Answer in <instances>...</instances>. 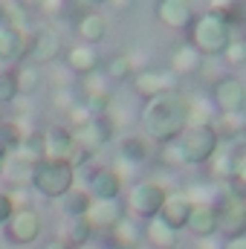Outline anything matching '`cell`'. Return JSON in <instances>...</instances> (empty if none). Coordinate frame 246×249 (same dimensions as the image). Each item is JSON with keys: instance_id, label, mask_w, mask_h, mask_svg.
<instances>
[{"instance_id": "19", "label": "cell", "mask_w": 246, "mask_h": 249, "mask_svg": "<svg viewBox=\"0 0 246 249\" xmlns=\"http://www.w3.org/2000/svg\"><path fill=\"white\" fill-rule=\"evenodd\" d=\"M12 75H15L18 99H32V96H38V93L47 87V72H44L41 67L29 64V61H20L12 70Z\"/></svg>"}, {"instance_id": "20", "label": "cell", "mask_w": 246, "mask_h": 249, "mask_svg": "<svg viewBox=\"0 0 246 249\" xmlns=\"http://www.w3.org/2000/svg\"><path fill=\"white\" fill-rule=\"evenodd\" d=\"M75 35H78L81 44H90V47L102 44L107 38V18H105V12L90 9V12L78 15L75 18Z\"/></svg>"}, {"instance_id": "37", "label": "cell", "mask_w": 246, "mask_h": 249, "mask_svg": "<svg viewBox=\"0 0 246 249\" xmlns=\"http://www.w3.org/2000/svg\"><path fill=\"white\" fill-rule=\"evenodd\" d=\"M15 102H18L15 75H12V70H6V72L0 75V110H3V107H9V105H15Z\"/></svg>"}, {"instance_id": "9", "label": "cell", "mask_w": 246, "mask_h": 249, "mask_svg": "<svg viewBox=\"0 0 246 249\" xmlns=\"http://www.w3.org/2000/svg\"><path fill=\"white\" fill-rule=\"evenodd\" d=\"M209 99L217 113H241L246 110V81L238 72H223L211 84Z\"/></svg>"}, {"instance_id": "50", "label": "cell", "mask_w": 246, "mask_h": 249, "mask_svg": "<svg viewBox=\"0 0 246 249\" xmlns=\"http://www.w3.org/2000/svg\"><path fill=\"white\" fill-rule=\"evenodd\" d=\"M0 32H3V29H0Z\"/></svg>"}, {"instance_id": "22", "label": "cell", "mask_w": 246, "mask_h": 249, "mask_svg": "<svg viewBox=\"0 0 246 249\" xmlns=\"http://www.w3.org/2000/svg\"><path fill=\"white\" fill-rule=\"evenodd\" d=\"M142 241L151 249H177L180 232L171 229L162 217H148V220L142 223Z\"/></svg>"}, {"instance_id": "46", "label": "cell", "mask_w": 246, "mask_h": 249, "mask_svg": "<svg viewBox=\"0 0 246 249\" xmlns=\"http://www.w3.org/2000/svg\"><path fill=\"white\" fill-rule=\"evenodd\" d=\"M18 3H20L26 12H29V9H38V3H41V0H18Z\"/></svg>"}, {"instance_id": "15", "label": "cell", "mask_w": 246, "mask_h": 249, "mask_svg": "<svg viewBox=\"0 0 246 249\" xmlns=\"http://www.w3.org/2000/svg\"><path fill=\"white\" fill-rule=\"evenodd\" d=\"M157 20L171 29V32H185L194 20V9H191V0H157V9H154Z\"/></svg>"}, {"instance_id": "39", "label": "cell", "mask_w": 246, "mask_h": 249, "mask_svg": "<svg viewBox=\"0 0 246 249\" xmlns=\"http://www.w3.org/2000/svg\"><path fill=\"white\" fill-rule=\"evenodd\" d=\"M38 12L44 18H64V15H70V0H41Z\"/></svg>"}, {"instance_id": "43", "label": "cell", "mask_w": 246, "mask_h": 249, "mask_svg": "<svg viewBox=\"0 0 246 249\" xmlns=\"http://www.w3.org/2000/svg\"><path fill=\"white\" fill-rule=\"evenodd\" d=\"M41 249H72V247H70L67 241H61V238L55 235V238H50V241H44V244H41Z\"/></svg>"}, {"instance_id": "33", "label": "cell", "mask_w": 246, "mask_h": 249, "mask_svg": "<svg viewBox=\"0 0 246 249\" xmlns=\"http://www.w3.org/2000/svg\"><path fill=\"white\" fill-rule=\"evenodd\" d=\"M87 206H90V194L78 186H72L61 200H58L61 217H84V214H87Z\"/></svg>"}, {"instance_id": "4", "label": "cell", "mask_w": 246, "mask_h": 249, "mask_svg": "<svg viewBox=\"0 0 246 249\" xmlns=\"http://www.w3.org/2000/svg\"><path fill=\"white\" fill-rule=\"evenodd\" d=\"M75 168L70 162H55V160H41L35 174H32V191H38L47 200H61L70 188L75 186Z\"/></svg>"}, {"instance_id": "26", "label": "cell", "mask_w": 246, "mask_h": 249, "mask_svg": "<svg viewBox=\"0 0 246 249\" xmlns=\"http://www.w3.org/2000/svg\"><path fill=\"white\" fill-rule=\"evenodd\" d=\"M58 238L67 241L70 247H87V244H93V238H96V232H93V226L87 223V217H61V223H58Z\"/></svg>"}, {"instance_id": "25", "label": "cell", "mask_w": 246, "mask_h": 249, "mask_svg": "<svg viewBox=\"0 0 246 249\" xmlns=\"http://www.w3.org/2000/svg\"><path fill=\"white\" fill-rule=\"evenodd\" d=\"M188 214H191V203L183 197V191H168V197H165V203H162V209H159L157 217H162L171 229L180 232L188 223Z\"/></svg>"}, {"instance_id": "47", "label": "cell", "mask_w": 246, "mask_h": 249, "mask_svg": "<svg viewBox=\"0 0 246 249\" xmlns=\"http://www.w3.org/2000/svg\"><path fill=\"white\" fill-rule=\"evenodd\" d=\"M90 3H93L96 9H99V6H107V0H90Z\"/></svg>"}, {"instance_id": "41", "label": "cell", "mask_w": 246, "mask_h": 249, "mask_svg": "<svg viewBox=\"0 0 246 249\" xmlns=\"http://www.w3.org/2000/svg\"><path fill=\"white\" fill-rule=\"evenodd\" d=\"M12 212H15V206H12V200H9L6 188H0V226L12 217Z\"/></svg>"}, {"instance_id": "27", "label": "cell", "mask_w": 246, "mask_h": 249, "mask_svg": "<svg viewBox=\"0 0 246 249\" xmlns=\"http://www.w3.org/2000/svg\"><path fill=\"white\" fill-rule=\"evenodd\" d=\"M185 229H188L197 241H203V238H214V235H217L214 206H191V214H188Z\"/></svg>"}, {"instance_id": "29", "label": "cell", "mask_w": 246, "mask_h": 249, "mask_svg": "<svg viewBox=\"0 0 246 249\" xmlns=\"http://www.w3.org/2000/svg\"><path fill=\"white\" fill-rule=\"evenodd\" d=\"M180 191H183V197L191 206H214V200H217V194H220V186L206 177V180H191V183H185Z\"/></svg>"}, {"instance_id": "7", "label": "cell", "mask_w": 246, "mask_h": 249, "mask_svg": "<svg viewBox=\"0 0 246 249\" xmlns=\"http://www.w3.org/2000/svg\"><path fill=\"white\" fill-rule=\"evenodd\" d=\"M64 58V41L53 26H32L26 35V61L47 70Z\"/></svg>"}, {"instance_id": "16", "label": "cell", "mask_w": 246, "mask_h": 249, "mask_svg": "<svg viewBox=\"0 0 246 249\" xmlns=\"http://www.w3.org/2000/svg\"><path fill=\"white\" fill-rule=\"evenodd\" d=\"M61 64L75 75V78H84V75H90V72H99V53H96V47H90V44H72V47H67L64 50V58Z\"/></svg>"}, {"instance_id": "42", "label": "cell", "mask_w": 246, "mask_h": 249, "mask_svg": "<svg viewBox=\"0 0 246 249\" xmlns=\"http://www.w3.org/2000/svg\"><path fill=\"white\" fill-rule=\"evenodd\" d=\"M223 249H246V232H244V235L229 238V241H223Z\"/></svg>"}, {"instance_id": "17", "label": "cell", "mask_w": 246, "mask_h": 249, "mask_svg": "<svg viewBox=\"0 0 246 249\" xmlns=\"http://www.w3.org/2000/svg\"><path fill=\"white\" fill-rule=\"evenodd\" d=\"M235 165H238V151L232 148V142H220V148L214 151V157L206 162L209 180L217 186H226L235 177Z\"/></svg>"}, {"instance_id": "30", "label": "cell", "mask_w": 246, "mask_h": 249, "mask_svg": "<svg viewBox=\"0 0 246 249\" xmlns=\"http://www.w3.org/2000/svg\"><path fill=\"white\" fill-rule=\"evenodd\" d=\"M211 127L220 136V142H235L238 136L246 133V110H241V113H217Z\"/></svg>"}, {"instance_id": "51", "label": "cell", "mask_w": 246, "mask_h": 249, "mask_svg": "<svg viewBox=\"0 0 246 249\" xmlns=\"http://www.w3.org/2000/svg\"><path fill=\"white\" fill-rule=\"evenodd\" d=\"M0 119H3V116H0Z\"/></svg>"}, {"instance_id": "8", "label": "cell", "mask_w": 246, "mask_h": 249, "mask_svg": "<svg viewBox=\"0 0 246 249\" xmlns=\"http://www.w3.org/2000/svg\"><path fill=\"white\" fill-rule=\"evenodd\" d=\"M44 232V220L35 209H18L0 226V235L9 247H32Z\"/></svg>"}, {"instance_id": "49", "label": "cell", "mask_w": 246, "mask_h": 249, "mask_svg": "<svg viewBox=\"0 0 246 249\" xmlns=\"http://www.w3.org/2000/svg\"><path fill=\"white\" fill-rule=\"evenodd\" d=\"M75 249H99V247H93V244H87V247H75Z\"/></svg>"}, {"instance_id": "10", "label": "cell", "mask_w": 246, "mask_h": 249, "mask_svg": "<svg viewBox=\"0 0 246 249\" xmlns=\"http://www.w3.org/2000/svg\"><path fill=\"white\" fill-rule=\"evenodd\" d=\"M130 87L133 93L142 99V102H151L162 93H171V90H180V78L168 70V67H145L139 70L133 78H130Z\"/></svg>"}, {"instance_id": "18", "label": "cell", "mask_w": 246, "mask_h": 249, "mask_svg": "<svg viewBox=\"0 0 246 249\" xmlns=\"http://www.w3.org/2000/svg\"><path fill=\"white\" fill-rule=\"evenodd\" d=\"M203 55L188 44H177L174 50H171V55H168V70L177 75V78H194V75H200V70H203Z\"/></svg>"}, {"instance_id": "5", "label": "cell", "mask_w": 246, "mask_h": 249, "mask_svg": "<svg viewBox=\"0 0 246 249\" xmlns=\"http://www.w3.org/2000/svg\"><path fill=\"white\" fill-rule=\"evenodd\" d=\"M214 217H217V238L229 241L235 235L246 232V197L220 186V194L214 200Z\"/></svg>"}, {"instance_id": "28", "label": "cell", "mask_w": 246, "mask_h": 249, "mask_svg": "<svg viewBox=\"0 0 246 249\" xmlns=\"http://www.w3.org/2000/svg\"><path fill=\"white\" fill-rule=\"evenodd\" d=\"M0 29L29 35V29H32L29 12H26L18 0H0Z\"/></svg>"}, {"instance_id": "21", "label": "cell", "mask_w": 246, "mask_h": 249, "mask_svg": "<svg viewBox=\"0 0 246 249\" xmlns=\"http://www.w3.org/2000/svg\"><path fill=\"white\" fill-rule=\"evenodd\" d=\"M116 157H122L127 162H133V165H139L142 168V162H148L151 160V148H154V142L139 130V133H122L119 136V142H116Z\"/></svg>"}, {"instance_id": "12", "label": "cell", "mask_w": 246, "mask_h": 249, "mask_svg": "<svg viewBox=\"0 0 246 249\" xmlns=\"http://www.w3.org/2000/svg\"><path fill=\"white\" fill-rule=\"evenodd\" d=\"M70 133H72V142L78 148H84L90 157H96L99 151H105L110 145V139H113V127H110V122L105 116H93L90 122L72 127Z\"/></svg>"}, {"instance_id": "1", "label": "cell", "mask_w": 246, "mask_h": 249, "mask_svg": "<svg viewBox=\"0 0 246 249\" xmlns=\"http://www.w3.org/2000/svg\"><path fill=\"white\" fill-rule=\"evenodd\" d=\"M136 124H142V133L154 145L177 139L188 124V93L171 90V93H162V96L145 102Z\"/></svg>"}, {"instance_id": "35", "label": "cell", "mask_w": 246, "mask_h": 249, "mask_svg": "<svg viewBox=\"0 0 246 249\" xmlns=\"http://www.w3.org/2000/svg\"><path fill=\"white\" fill-rule=\"evenodd\" d=\"M220 61H223V67H229V70H244L246 67V35H232V41L223 50Z\"/></svg>"}, {"instance_id": "45", "label": "cell", "mask_w": 246, "mask_h": 249, "mask_svg": "<svg viewBox=\"0 0 246 249\" xmlns=\"http://www.w3.org/2000/svg\"><path fill=\"white\" fill-rule=\"evenodd\" d=\"M133 3H136V0H107V6H113L116 12H127V9H133Z\"/></svg>"}, {"instance_id": "11", "label": "cell", "mask_w": 246, "mask_h": 249, "mask_svg": "<svg viewBox=\"0 0 246 249\" xmlns=\"http://www.w3.org/2000/svg\"><path fill=\"white\" fill-rule=\"evenodd\" d=\"M84 191L90 194V200H119L124 183L110 165H90L84 177Z\"/></svg>"}, {"instance_id": "14", "label": "cell", "mask_w": 246, "mask_h": 249, "mask_svg": "<svg viewBox=\"0 0 246 249\" xmlns=\"http://www.w3.org/2000/svg\"><path fill=\"white\" fill-rule=\"evenodd\" d=\"M124 214V203L122 197L119 200H90V206H87V223L93 226V232H110L119 220H122Z\"/></svg>"}, {"instance_id": "38", "label": "cell", "mask_w": 246, "mask_h": 249, "mask_svg": "<svg viewBox=\"0 0 246 249\" xmlns=\"http://www.w3.org/2000/svg\"><path fill=\"white\" fill-rule=\"evenodd\" d=\"M226 188H229V191H235V194H241V197H246V151H241V154H238L235 177L226 183Z\"/></svg>"}, {"instance_id": "48", "label": "cell", "mask_w": 246, "mask_h": 249, "mask_svg": "<svg viewBox=\"0 0 246 249\" xmlns=\"http://www.w3.org/2000/svg\"><path fill=\"white\" fill-rule=\"evenodd\" d=\"M3 72H6V64H3V58H0V75H3Z\"/></svg>"}, {"instance_id": "40", "label": "cell", "mask_w": 246, "mask_h": 249, "mask_svg": "<svg viewBox=\"0 0 246 249\" xmlns=\"http://www.w3.org/2000/svg\"><path fill=\"white\" fill-rule=\"evenodd\" d=\"M6 194H9V200H12L15 212H18V209H32V194H29V186H12V188H6Z\"/></svg>"}, {"instance_id": "3", "label": "cell", "mask_w": 246, "mask_h": 249, "mask_svg": "<svg viewBox=\"0 0 246 249\" xmlns=\"http://www.w3.org/2000/svg\"><path fill=\"white\" fill-rule=\"evenodd\" d=\"M168 197V188L162 180H133V186L127 188L124 194V212L136 220H148V217H157L162 203Z\"/></svg>"}, {"instance_id": "31", "label": "cell", "mask_w": 246, "mask_h": 249, "mask_svg": "<svg viewBox=\"0 0 246 249\" xmlns=\"http://www.w3.org/2000/svg\"><path fill=\"white\" fill-rule=\"evenodd\" d=\"M116 87L124 84V81H130L133 75H136V64H133V55L130 53H116V55H110L107 61H105V70H102Z\"/></svg>"}, {"instance_id": "13", "label": "cell", "mask_w": 246, "mask_h": 249, "mask_svg": "<svg viewBox=\"0 0 246 249\" xmlns=\"http://www.w3.org/2000/svg\"><path fill=\"white\" fill-rule=\"evenodd\" d=\"M41 160H35L32 154H26L23 148L18 151H9V157L3 160V168H0V177L6 180V186H32V174L38 168Z\"/></svg>"}, {"instance_id": "6", "label": "cell", "mask_w": 246, "mask_h": 249, "mask_svg": "<svg viewBox=\"0 0 246 249\" xmlns=\"http://www.w3.org/2000/svg\"><path fill=\"white\" fill-rule=\"evenodd\" d=\"M177 142H180L185 165H206L220 148V136L214 133L211 124H188L177 136Z\"/></svg>"}, {"instance_id": "24", "label": "cell", "mask_w": 246, "mask_h": 249, "mask_svg": "<svg viewBox=\"0 0 246 249\" xmlns=\"http://www.w3.org/2000/svg\"><path fill=\"white\" fill-rule=\"evenodd\" d=\"M70 154H72V133L55 124L47 130V139H44V160H55V162H70Z\"/></svg>"}, {"instance_id": "23", "label": "cell", "mask_w": 246, "mask_h": 249, "mask_svg": "<svg viewBox=\"0 0 246 249\" xmlns=\"http://www.w3.org/2000/svg\"><path fill=\"white\" fill-rule=\"evenodd\" d=\"M107 241L113 249H139L145 241H142V220L124 214L122 220L107 232Z\"/></svg>"}, {"instance_id": "32", "label": "cell", "mask_w": 246, "mask_h": 249, "mask_svg": "<svg viewBox=\"0 0 246 249\" xmlns=\"http://www.w3.org/2000/svg\"><path fill=\"white\" fill-rule=\"evenodd\" d=\"M214 116H217V110H214L209 93H188V124H214Z\"/></svg>"}, {"instance_id": "2", "label": "cell", "mask_w": 246, "mask_h": 249, "mask_svg": "<svg viewBox=\"0 0 246 249\" xmlns=\"http://www.w3.org/2000/svg\"><path fill=\"white\" fill-rule=\"evenodd\" d=\"M188 35H191L188 44H191L203 58H220L235 32H232V26H229L220 15L203 12V15H197V18L191 20Z\"/></svg>"}, {"instance_id": "34", "label": "cell", "mask_w": 246, "mask_h": 249, "mask_svg": "<svg viewBox=\"0 0 246 249\" xmlns=\"http://www.w3.org/2000/svg\"><path fill=\"white\" fill-rule=\"evenodd\" d=\"M154 157H157V162H159L165 171H180V168H185L183 151H180V142H177V139L157 145V154H154Z\"/></svg>"}, {"instance_id": "44", "label": "cell", "mask_w": 246, "mask_h": 249, "mask_svg": "<svg viewBox=\"0 0 246 249\" xmlns=\"http://www.w3.org/2000/svg\"><path fill=\"white\" fill-rule=\"evenodd\" d=\"M197 249H223V241L220 238H203V241H197Z\"/></svg>"}, {"instance_id": "36", "label": "cell", "mask_w": 246, "mask_h": 249, "mask_svg": "<svg viewBox=\"0 0 246 249\" xmlns=\"http://www.w3.org/2000/svg\"><path fill=\"white\" fill-rule=\"evenodd\" d=\"M75 102H78L75 87H50V105H53V110H55V113H61V116H64Z\"/></svg>"}]
</instances>
